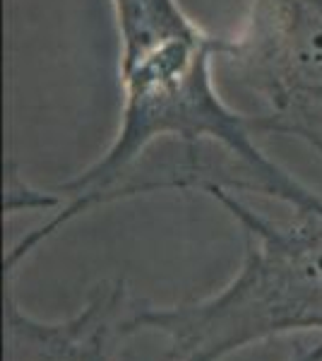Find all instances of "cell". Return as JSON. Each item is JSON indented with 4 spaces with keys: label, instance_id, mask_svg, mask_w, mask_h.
<instances>
[{
    "label": "cell",
    "instance_id": "1",
    "mask_svg": "<svg viewBox=\"0 0 322 361\" xmlns=\"http://www.w3.org/2000/svg\"><path fill=\"white\" fill-rule=\"evenodd\" d=\"M111 8L123 97L116 135L94 164L58 188L68 205L10 250L8 272L75 217L118 200V190L163 142L180 149L168 190L231 188L209 157L219 152L241 171L248 193L279 200L291 212H322V195L269 159L248 114L221 97L214 73L219 37L197 25L178 0H111Z\"/></svg>",
    "mask_w": 322,
    "mask_h": 361
},
{
    "label": "cell",
    "instance_id": "2",
    "mask_svg": "<svg viewBox=\"0 0 322 361\" xmlns=\"http://www.w3.org/2000/svg\"><path fill=\"white\" fill-rule=\"evenodd\" d=\"M204 195L245 231L238 272L207 299L137 308L123 335H161L168 361H221L269 337L322 333V212H294L279 222L221 185H209Z\"/></svg>",
    "mask_w": 322,
    "mask_h": 361
},
{
    "label": "cell",
    "instance_id": "3",
    "mask_svg": "<svg viewBox=\"0 0 322 361\" xmlns=\"http://www.w3.org/2000/svg\"><path fill=\"white\" fill-rule=\"evenodd\" d=\"M216 68L260 106L255 135L296 137L322 159V0H248Z\"/></svg>",
    "mask_w": 322,
    "mask_h": 361
},
{
    "label": "cell",
    "instance_id": "4",
    "mask_svg": "<svg viewBox=\"0 0 322 361\" xmlns=\"http://www.w3.org/2000/svg\"><path fill=\"white\" fill-rule=\"evenodd\" d=\"M123 284L97 287L78 316L61 323H41L20 311L8 296V340L13 354L34 361H111L113 340L123 335Z\"/></svg>",
    "mask_w": 322,
    "mask_h": 361
},
{
    "label": "cell",
    "instance_id": "5",
    "mask_svg": "<svg viewBox=\"0 0 322 361\" xmlns=\"http://www.w3.org/2000/svg\"><path fill=\"white\" fill-rule=\"evenodd\" d=\"M61 197L58 195H49V193H39V190H32L29 185L17 176L15 171H10V183H8V212H15V209H32V207H56Z\"/></svg>",
    "mask_w": 322,
    "mask_h": 361
},
{
    "label": "cell",
    "instance_id": "6",
    "mask_svg": "<svg viewBox=\"0 0 322 361\" xmlns=\"http://www.w3.org/2000/svg\"><path fill=\"white\" fill-rule=\"evenodd\" d=\"M289 361H322V340L318 345H301L298 342Z\"/></svg>",
    "mask_w": 322,
    "mask_h": 361
}]
</instances>
